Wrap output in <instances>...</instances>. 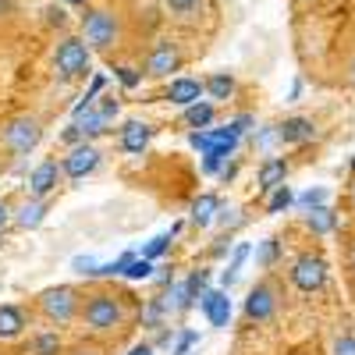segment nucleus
I'll use <instances>...</instances> for the list:
<instances>
[{"label":"nucleus","instance_id":"obj_1","mask_svg":"<svg viewBox=\"0 0 355 355\" xmlns=\"http://www.w3.org/2000/svg\"><path fill=\"white\" fill-rule=\"evenodd\" d=\"M40 139H43V128H40L36 117H28V114L11 117V121L4 125V132H0V142H4L11 153H18V157L33 153L36 146H40Z\"/></svg>","mask_w":355,"mask_h":355},{"label":"nucleus","instance_id":"obj_2","mask_svg":"<svg viewBox=\"0 0 355 355\" xmlns=\"http://www.w3.org/2000/svg\"><path fill=\"white\" fill-rule=\"evenodd\" d=\"M82 316L93 331H110V327L121 323V302H117L110 291H96V295H89Z\"/></svg>","mask_w":355,"mask_h":355},{"label":"nucleus","instance_id":"obj_3","mask_svg":"<svg viewBox=\"0 0 355 355\" xmlns=\"http://www.w3.org/2000/svg\"><path fill=\"white\" fill-rule=\"evenodd\" d=\"M40 309H43V316L53 320V323H68V320L78 313V295H75V288H68V284L46 288V291L40 295Z\"/></svg>","mask_w":355,"mask_h":355},{"label":"nucleus","instance_id":"obj_4","mask_svg":"<svg viewBox=\"0 0 355 355\" xmlns=\"http://www.w3.org/2000/svg\"><path fill=\"white\" fill-rule=\"evenodd\" d=\"M53 68H57V75H61L64 82L85 75L89 71V46H85V40H64L61 46H57V53H53Z\"/></svg>","mask_w":355,"mask_h":355},{"label":"nucleus","instance_id":"obj_5","mask_svg":"<svg viewBox=\"0 0 355 355\" xmlns=\"http://www.w3.org/2000/svg\"><path fill=\"white\" fill-rule=\"evenodd\" d=\"M82 33L93 50H110L117 43V18L110 11H89L82 18Z\"/></svg>","mask_w":355,"mask_h":355},{"label":"nucleus","instance_id":"obj_6","mask_svg":"<svg viewBox=\"0 0 355 355\" xmlns=\"http://www.w3.org/2000/svg\"><path fill=\"white\" fill-rule=\"evenodd\" d=\"M291 284L299 291H306V295L320 291L323 284H327V263H323L320 256H299L291 263Z\"/></svg>","mask_w":355,"mask_h":355},{"label":"nucleus","instance_id":"obj_7","mask_svg":"<svg viewBox=\"0 0 355 355\" xmlns=\"http://www.w3.org/2000/svg\"><path fill=\"white\" fill-rule=\"evenodd\" d=\"M182 68V53H178V46L171 40H160L150 53V61H146V75H153V78H167L171 71Z\"/></svg>","mask_w":355,"mask_h":355},{"label":"nucleus","instance_id":"obj_8","mask_svg":"<svg viewBox=\"0 0 355 355\" xmlns=\"http://www.w3.org/2000/svg\"><path fill=\"white\" fill-rule=\"evenodd\" d=\"M96 167H100V150H96V146H89V142L75 146V150L64 157V174L71 178V182H82V178L93 174Z\"/></svg>","mask_w":355,"mask_h":355},{"label":"nucleus","instance_id":"obj_9","mask_svg":"<svg viewBox=\"0 0 355 355\" xmlns=\"http://www.w3.org/2000/svg\"><path fill=\"white\" fill-rule=\"evenodd\" d=\"M274 309H277V291H274V284H256V288L249 291V299H245V316L256 320V323H263V320L274 316Z\"/></svg>","mask_w":355,"mask_h":355},{"label":"nucleus","instance_id":"obj_10","mask_svg":"<svg viewBox=\"0 0 355 355\" xmlns=\"http://www.w3.org/2000/svg\"><path fill=\"white\" fill-rule=\"evenodd\" d=\"M199 309H202L206 320H210V327H227V323H231L227 288H224V291H202V295H199Z\"/></svg>","mask_w":355,"mask_h":355},{"label":"nucleus","instance_id":"obj_11","mask_svg":"<svg viewBox=\"0 0 355 355\" xmlns=\"http://www.w3.org/2000/svg\"><path fill=\"white\" fill-rule=\"evenodd\" d=\"M61 174H64V164H57V160H43L33 174H28V192L40 196V199H46V196L57 189V182H61Z\"/></svg>","mask_w":355,"mask_h":355},{"label":"nucleus","instance_id":"obj_12","mask_svg":"<svg viewBox=\"0 0 355 355\" xmlns=\"http://www.w3.org/2000/svg\"><path fill=\"white\" fill-rule=\"evenodd\" d=\"M202 93H206V82H199V78H174L167 85V100L178 107H192Z\"/></svg>","mask_w":355,"mask_h":355},{"label":"nucleus","instance_id":"obj_13","mask_svg":"<svg viewBox=\"0 0 355 355\" xmlns=\"http://www.w3.org/2000/svg\"><path fill=\"white\" fill-rule=\"evenodd\" d=\"M277 132H281L284 146H302L316 135V125L309 121V117H284V125H277Z\"/></svg>","mask_w":355,"mask_h":355},{"label":"nucleus","instance_id":"obj_14","mask_svg":"<svg viewBox=\"0 0 355 355\" xmlns=\"http://www.w3.org/2000/svg\"><path fill=\"white\" fill-rule=\"evenodd\" d=\"M150 139H153V128L146 125V121H128L121 128V150L132 153V157H139L146 146H150Z\"/></svg>","mask_w":355,"mask_h":355},{"label":"nucleus","instance_id":"obj_15","mask_svg":"<svg viewBox=\"0 0 355 355\" xmlns=\"http://www.w3.org/2000/svg\"><path fill=\"white\" fill-rule=\"evenodd\" d=\"M284 178H288V160L284 157H270V160H263L256 185H259V192H274L277 185H284Z\"/></svg>","mask_w":355,"mask_h":355},{"label":"nucleus","instance_id":"obj_16","mask_svg":"<svg viewBox=\"0 0 355 355\" xmlns=\"http://www.w3.org/2000/svg\"><path fill=\"white\" fill-rule=\"evenodd\" d=\"M217 214H220V199L214 196V192H206V196H199L196 202H192V224H199V227H206V224H214L217 220Z\"/></svg>","mask_w":355,"mask_h":355},{"label":"nucleus","instance_id":"obj_17","mask_svg":"<svg viewBox=\"0 0 355 355\" xmlns=\"http://www.w3.org/2000/svg\"><path fill=\"white\" fill-rule=\"evenodd\" d=\"M306 227L313 234H331L338 227V214L331 210L327 202H323V206H316V210H306Z\"/></svg>","mask_w":355,"mask_h":355},{"label":"nucleus","instance_id":"obj_18","mask_svg":"<svg viewBox=\"0 0 355 355\" xmlns=\"http://www.w3.org/2000/svg\"><path fill=\"white\" fill-rule=\"evenodd\" d=\"M25 331V313L18 306H0V341H11Z\"/></svg>","mask_w":355,"mask_h":355},{"label":"nucleus","instance_id":"obj_19","mask_svg":"<svg viewBox=\"0 0 355 355\" xmlns=\"http://www.w3.org/2000/svg\"><path fill=\"white\" fill-rule=\"evenodd\" d=\"M46 210H50V206H46V199H40V196H36L33 202H25L21 210H18V224L33 231V227H40V224L46 220Z\"/></svg>","mask_w":355,"mask_h":355},{"label":"nucleus","instance_id":"obj_20","mask_svg":"<svg viewBox=\"0 0 355 355\" xmlns=\"http://www.w3.org/2000/svg\"><path fill=\"white\" fill-rule=\"evenodd\" d=\"M185 125L189 128H210L214 125V103L196 100L192 107H185Z\"/></svg>","mask_w":355,"mask_h":355},{"label":"nucleus","instance_id":"obj_21","mask_svg":"<svg viewBox=\"0 0 355 355\" xmlns=\"http://www.w3.org/2000/svg\"><path fill=\"white\" fill-rule=\"evenodd\" d=\"M206 93H210V100H227L234 93V78L227 71H214L206 78Z\"/></svg>","mask_w":355,"mask_h":355},{"label":"nucleus","instance_id":"obj_22","mask_svg":"<svg viewBox=\"0 0 355 355\" xmlns=\"http://www.w3.org/2000/svg\"><path fill=\"white\" fill-rule=\"evenodd\" d=\"M103 82H107V78H103V75H96V78H93V85L85 89V96H82V100L75 103V110H71V117H75V121H82V117H85L89 110H93V100L100 96V89H103Z\"/></svg>","mask_w":355,"mask_h":355},{"label":"nucleus","instance_id":"obj_23","mask_svg":"<svg viewBox=\"0 0 355 355\" xmlns=\"http://www.w3.org/2000/svg\"><path fill=\"white\" fill-rule=\"evenodd\" d=\"M245 256H249V245L242 242L239 249H234V256H231V263H227V270L220 274V284H224V288H231V284H234V277H239V270H242Z\"/></svg>","mask_w":355,"mask_h":355},{"label":"nucleus","instance_id":"obj_24","mask_svg":"<svg viewBox=\"0 0 355 355\" xmlns=\"http://www.w3.org/2000/svg\"><path fill=\"white\" fill-rule=\"evenodd\" d=\"M291 202H295L291 189H288V185H277V189L270 192V199H266V214H284Z\"/></svg>","mask_w":355,"mask_h":355},{"label":"nucleus","instance_id":"obj_25","mask_svg":"<svg viewBox=\"0 0 355 355\" xmlns=\"http://www.w3.org/2000/svg\"><path fill=\"white\" fill-rule=\"evenodd\" d=\"M78 128H82L85 139H96V135L107 132V117H103L100 110H89V114H85V121H78Z\"/></svg>","mask_w":355,"mask_h":355},{"label":"nucleus","instance_id":"obj_26","mask_svg":"<svg viewBox=\"0 0 355 355\" xmlns=\"http://www.w3.org/2000/svg\"><path fill=\"white\" fill-rule=\"evenodd\" d=\"M150 274H153V259H146V256H135V259L128 263V270H125L128 281H146Z\"/></svg>","mask_w":355,"mask_h":355},{"label":"nucleus","instance_id":"obj_27","mask_svg":"<svg viewBox=\"0 0 355 355\" xmlns=\"http://www.w3.org/2000/svg\"><path fill=\"white\" fill-rule=\"evenodd\" d=\"M171 239H174V231H167V234H157V239H153L150 245L142 249V256H146V259H160V256L171 249Z\"/></svg>","mask_w":355,"mask_h":355},{"label":"nucleus","instance_id":"obj_28","mask_svg":"<svg viewBox=\"0 0 355 355\" xmlns=\"http://www.w3.org/2000/svg\"><path fill=\"white\" fill-rule=\"evenodd\" d=\"M33 355H61V341H57V334H40L33 341Z\"/></svg>","mask_w":355,"mask_h":355},{"label":"nucleus","instance_id":"obj_29","mask_svg":"<svg viewBox=\"0 0 355 355\" xmlns=\"http://www.w3.org/2000/svg\"><path fill=\"white\" fill-rule=\"evenodd\" d=\"M277 142H281V132H277V125H266V128H259V132H256V146H259L263 153H270Z\"/></svg>","mask_w":355,"mask_h":355},{"label":"nucleus","instance_id":"obj_30","mask_svg":"<svg viewBox=\"0 0 355 355\" xmlns=\"http://www.w3.org/2000/svg\"><path fill=\"white\" fill-rule=\"evenodd\" d=\"M323 202H327V192L323 189H309V192H302L299 199H295L299 210H316V206H323Z\"/></svg>","mask_w":355,"mask_h":355},{"label":"nucleus","instance_id":"obj_31","mask_svg":"<svg viewBox=\"0 0 355 355\" xmlns=\"http://www.w3.org/2000/svg\"><path fill=\"white\" fill-rule=\"evenodd\" d=\"M277 252H281V245H277L274 239H266V242L256 249V259H259V266H274V263H277Z\"/></svg>","mask_w":355,"mask_h":355},{"label":"nucleus","instance_id":"obj_32","mask_svg":"<svg viewBox=\"0 0 355 355\" xmlns=\"http://www.w3.org/2000/svg\"><path fill=\"white\" fill-rule=\"evenodd\" d=\"M189 146L206 157V153L214 150V132H192V135H189Z\"/></svg>","mask_w":355,"mask_h":355},{"label":"nucleus","instance_id":"obj_33","mask_svg":"<svg viewBox=\"0 0 355 355\" xmlns=\"http://www.w3.org/2000/svg\"><path fill=\"white\" fill-rule=\"evenodd\" d=\"M206 277H210V274H206V270H196V274H192V277L185 281V288H189V299H192V302H196L199 295L206 291Z\"/></svg>","mask_w":355,"mask_h":355},{"label":"nucleus","instance_id":"obj_34","mask_svg":"<svg viewBox=\"0 0 355 355\" xmlns=\"http://www.w3.org/2000/svg\"><path fill=\"white\" fill-rule=\"evenodd\" d=\"M164 309H167V302H150V306H146V313H142V323H146V327H157Z\"/></svg>","mask_w":355,"mask_h":355},{"label":"nucleus","instance_id":"obj_35","mask_svg":"<svg viewBox=\"0 0 355 355\" xmlns=\"http://www.w3.org/2000/svg\"><path fill=\"white\" fill-rule=\"evenodd\" d=\"M71 270L93 277V274H96V259H93V256H75V259H71Z\"/></svg>","mask_w":355,"mask_h":355},{"label":"nucleus","instance_id":"obj_36","mask_svg":"<svg viewBox=\"0 0 355 355\" xmlns=\"http://www.w3.org/2000/svg\"><path fill=\"white\" fill-rule=\"evenodd\" d=\"M114 75L121 78V85H125V89H139V82H142V75H139L135 68H114Z\"/></svg>","mask_w":355,"mask_h":355},{"label":"nucleus","instance_id":"obj_37","mask_svg":"<svg viewBox=\"0 0 355 355\" xmlns=\"http://www.w3.org/2000/svg\"><path fill=\"white\" fill-rule=\"evenodd\" d=\"M199 341V334L196 331H182V338H178V345H174V352L171 355H189V348Z\"/></svg>","mask_w":355,"mask_h":355},{"label":"nucleus","instance_id":"obj_38","mask_svg":"<svg viewBox=\"0 0 355 355\" xmlns=\"http://www.w3.org/2000/svg\"><path fill=\"white\" fill-rule=\"evenodd\" d=\"M331 355H355V334H345V338H338Z\"/></svg>","mask_w":355,"mask_h":355},{"label":"nucleus","instance_id":"obj_39","mask_svg":"<svg viewBox=\"0 0 355 355\" xmlns=\"http://www.w3.org/2000/svg\"><path fill=\"white\" fill-rule=\"evenodd\" d=\"M227 125H231L234 132H239V135H245V132L256 125V117H252V114H239V117H234V121H227Z\"/></svg>","mask_w":355,"mask_h":355},{"label":"nucleus","instance_id":"obj_40","mask_svg":"<svg viewBox=\"0 0 355 355\" xmlns=\"http://www.w3.org/2000/svg\"><path fill=\"white\" fill-rule=\"evenodd\" d=\"M217 220H220L224 227H234V224H239L242 217H239V210H234V206H227V210H224V206H220V214H217Z\"/></svg>","mask_w":355,"mask_h":355},{"label":"nucleus","instance_id":"obj_41","mask_svg":"<svg viewBox=\"0 0 355 355\" xmlns=\"http://www.w3.org/2000/svg\"><path fill=\"white\" fill-rule=\"evenodd\" d=\"M220 164H224V160H220L217 153H206V157H202V174H217Z\"/></svg>","mask_w":355,"mask_h":355},{"label":"nucleus","instance_id":"obj_42","mask_svg":"<svg viewBox=\"0 0 355 355\" xmlns=\"http://www.w3.org/2000/svg\"><path fill=\"white\" fill-rule=\"evenodd\" d=\"M199 4V0H167V8L171 11H178V15H185V11H192Z\"/></svg>","mask_w":355,"mask_h":355},{"label":"nucleus","instance_id":"obj_43","mask_svg":"<svg viewBox=\"0 0 355 355\" xmlns=\"http://www.w3.org/2000/svg\"><path fill=\"white\" fill-rule=\"evenodd\" d=\"M117 110H121V103H117L114 96H110V100H103V107H100V114L107 117V121H110V117H117Z\"/></svg>","mask_w":355,"mask_h":355},{"label":"nucleus","instance_id":"obj_44","mask_svg":"<svg viewBox=\"0 0 355 355\" xmlns=\"http://www.w3.org/2000/svg\"><path fill=\"white\" fill-rule=\"evenodd\" d=\"M78 139H85L78 125H71V128H64V142H78Z\"/></svg>","mask_w":355,"mask_h":355},{"label":"nucleus","instance_id":"obj_45","mask_svg":"<svg viewBox=\"0 0 355 355\" xmlns=\"http://www.w3.org/2000/svg\"><path fill=\"white\" fill-rule=\"evenodd\" d=\"M299 96H302V78H295V82H291V93H288V100L295 103V100H299Z\"/></svg>","mask_w":355,"mask_h":355},{"label":"nucleus","instance_id":"obj_46","mask_svg":"<svg viewBox=\"0 0 355 355\" xmlns=\"http://www.w3.org/2000/svg\"><path fill=\"white\" fill-rule=\"evenodd\" d=\"M128 355H153V345H135Z\"/></svg>","mask_w":355,"mask_h":355},{"label":"nucleus","instance_id":"obj_47","mask_svg":"<svg viewBox=\"0 0 355 355\" xmlns=\"http://www.w3.org/2000/svg\"><path fill=\"white\" fill-rule=\"evenodd\" d=\"M234 171H239V167H234V164H227V167H220V178H224V182H231V178H234Z\"/></svg>","mask_w":355,"mask_h":355},{"label":"nucleus","instance_id":"obj_48","mask_svg":"<svg viewBox=\"0 0 355 355\" xmlns=\"http://www.w3.org/2000/svg\"><path fill=\"white\" fill-rule=\"evenodd\" d=\"M50 21H57V25H61V21H64V11H57V8H50Z\"/></svg>","mask_w":355,"mask_h":355},{"label":"nucleus","instance_id":"obj_49","mask_svg":"<svg viewBox=\"0 0 355 355\" xmlns=\"http://www.w3.org/2000/svg\"><path fill=\"white\" fill-rule=\"evenodd\" d=\"M4 224H8V206L0 202V231H4Z\"/></svg>","mask_w":355,"mask_h":355},{"label":"nucleus","instance_id":"obj_50","mask_svg":"<svg viewBox=\"0 0 355 355\" xmlns=\"http://www.w3.org/2000/svg\"><path fill=\"white\" fill-rule=\"evenodd\" d=\"M11 11V0H0V15H8Z\"/></svg>","mask_w":355,"mask_h":355},{"label":"nucleus","instance_id":"obj_51","mask_svg":"<svg viewBox=\"0 0 355 355\" xmlns=\"http://www.w3.org/2000/svg\"><path fill=\"white\" fill-rule=\"evenodd\" d=\"M68 4H75V8H82V4H85V0H68Z\"/></svg>","mask_w":355,"mask_h":355},{"label":"nucleus","instance_id":"obj_52","mask_svg":"<svg viewBox=\"0 0 355 355\" xmlns=\"http://www.w3.org/2000/svg\"><path fill=\"white\" fill-rule=\"evenodd\" d=\"M352 78H355V61H352Z\"/></svg>","mask_w":355,"mask_h":355},{"label":"nucleus","instance_id":"obj_53","mask_svg":"<svg viewBox=\"0 0 355 355\" xmlns=\"http://www.w3.org/2000/svg\"><path fill=\"white\" fill-rule=\"evenodd\" d=\"M352 206H355V189H352Z\"/></svg>","mask_w":355,"mask_h":355},{"label":"nucleus","instance_id":"obj_54","mask_svg":"<svg viewBox=\"0 0 355 355\" xmlns=\"http://www.w3.org/2000/svg\"><path fill=\"white\" fill-rule=\"evenodd\" d=\"M352 174H355V160H352Z\"/></svg>","mask_w":355,"mask_h":355},{"label":"nucleus","instance_id":"obj_55","mask_svg":"<svg viewBox=\"0 0 355 355\" xmlns=\"http://www.w3.org/2000/svg\"><path fill=\"white\" fill-rule=\"evenodd\" d=\"M85 355H89V352H85Z\"/></svg>","mask_w":355,"mask_h":355}]
</instances>
